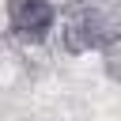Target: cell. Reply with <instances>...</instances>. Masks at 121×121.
I'll return each mask as SVG.
<instances>
[{
	"instance_id": "cell-2",
	"label": "cell",
	"mask_w": 121,
	"mask_h": 121,
	"mask_svg": "<svg viewBox=\"0 0 121 121\" xmlns=\"http://www.w3.org/2000/svg\"><path fill=\"white\" fill-rule=\"evenodd\" d=\"M4 19L11 38L42 45L57 30V0H4Z\"/></svg>"
},
{
	"instance_id": "cell-1",
	"label": "cell",
	"mask_w": 121,
	"mask_h": 121,
	"mask_svg": "<svg viewBox=\"0 0 121 121\" xmlns=\"http://www.w3.org/2000/svg\"><path fill=\"white\" fill-rule=\"evenodd\" d=\"M57 34H60V49L68 57L102 53L121 34V8H110V4H98V0L68 8V15L60 19Z\"/></svg>"
},
{
	"instance_id": "cell-4",
	"label": "cell",
	"mask_w": 121,
	"mask_h": 121,
	"mask_svg": "<svg viewBox=\"0 0 121 121\" xmlns=\"http://www.w3.org/2000/svg\"><path fill=\"white\" fill-rule=\"evenodd\" d=\"M57 4H64V8H79V4H91V0H57Z\"/></svg>"
},
{
	"instance_id": "cell-3",
	"label": "cell",
	"mask_w": 121,
	"mask_h": 121,
	"mask_svg": "<svg viewBox=\"0 0 121 121\" xmlns=\"http://www.w3.org/2000/svg\"><path fill=\"white\" fill-rule=\"evenodd\" d=\"M102 72H106V79L121 83V34L102 49Z\"/></svg>"
}]
</instances>
